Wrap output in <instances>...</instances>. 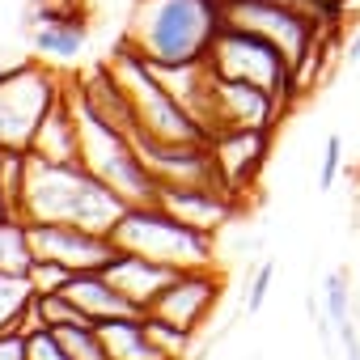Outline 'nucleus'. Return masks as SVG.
<instances>
[{
  "mask_svg": "<svg viewBox=\"0 0 360 360\" xmlns=\"http://www.w3.org/2000/svg\"><path fill=\"white\" fill-rule=\"evenodd\" d=\"M221 30L225 0H136L119 43L144 64L169 68L208 60Z\"/></svg>",
  "mask_w": 360,
  "mask_h": 360,
  "instance_id": "f257e3e1",
  "label": "nucleus"
},
{
  "mask_svg": "<svg viewBox=\"0 0 360 360\" xmlns=\"http://www.w3.org/2000/svg\"><path fill=\"white\" fill-rule=\"evenodd\" d=\"M127 212V204L94 178L81 161L64 165V161H39L30 157L26 169V187H22V221H51V225H77L89 233H115L119 217Z\"/></svg>",
  "mask_w": 360,
  "mask_h": 360,
  "instance_id": "f03ea898",
  "label": "nucleus"
},
{
  "mask_svg": "<svg viewBox=\"0 0 360 360\" xmlns=\"http://www.w3.org/2000/svg\"><path fill=\"white\" fill-rule=\"evenodd\" d=\"M64 102L77 119V131H81V165L102 178V183L131 208V204H153L157 200V178L144 161V153L136 148L131 131L106 123L81 94L72 81H64Z\"/></svg>",
  "mask_w": 360,
  "mask_h": 360,
  "instance_id": "7ed1b4c3",
  "label": "nucleus"
},
{
  "mask_svg": "<svg viewBox=\"0 0 360 360\" xmlns=\"http://www.w3.org/2000/svg\"><path fill=\"white\" fill-rule=\"evenodd\" d=\"M115 246L140 259H153L169 271H200V267H221L217 259V238L183 225L169 217L161 204H131L119 225H115Z\"/></svg>",
  "mask_w": 360,
  "mask_h": 360,
  "instance_id": "20e7f679",
  "label": "nucleus"
},
{
  "mask_svg": "<svg viewBox=\"0 0 360 360\" xmlns=\"http://www.w3.org/2000/svg\"><path fill=\"white\" fill-rule=\"evenodd\" d=\"M64 98V81L43 60H22L0 77V148H30L43 115Z\"/></svg>",
  "mask_w": 360,
  "mask_h": 360,
  "instance_id": "39448f33",
  "label": "nucleus"
},
{
  "mask_svg": "<svg viewBox=\"0 0 360 360\" xmlns=\"http://www.w3.org/2000/svg\"><path fill=\"white\" fill-rule=\"evenodd\" d=\"M208 68L217 77H229V81H246V85H259L267 94H276L284 106H292V64L284 60L280 47H271L267 39L242 30V26H229L217 34L212 51H208Z\"/></svg>",
  "mask_w": 360,
  "mask_h": 360,
  "instance_id": "423d86ee",
  "label": "nucleus"
},
{
  "mask_svg": "<svg viewBox=\"0 0 360 360\" xmlns=\"http://www.w3.org/2000/svg\"><path fill=\"white\" fill-rule=\"evenodd\" d=\"M225 22L267 39L271 47H280L292 68L326 39L322 26H314L301 13H292L284 0H225Z\"/></svg>",
  "mask_w": 360,
  "mask_h": 360,
  "instance_id": "0eeeda50",
  "label": "nucleus"
},
{
  "mask_svg": "<svg viewBox=\"0 0 360 360\" xmlns=\"http://www.w3.org/2000/svg\"><path fill=\"white\" fill-rule=\"evenodd\" d=\"M284 115V102L259 85H246V81H229V77H217L208 81V94L200 102V123L208 127V136L217 131H233V127H267L276 131Z\"/></svg>",
  "mask_w": 360,
  "mask_h": 360,
  "instance_id": "6e6552de",
  "label": "nucleus"
},
{
  "mask_svg": "<svg viewBox=\"0 0 360 360\" xmlns=\"http://www.w3.org/2000/svg\"><path fill=\"white\" fill-rule=\"evenodd\" d=\"M30 246H34V259H51V263L68 267L72 276L106 271L119 255L115 238L89 233L77 225H51V221H30Z\"/></svg>",
  "mask_w": 360,
  "mask_h": 360,
  "instance_id": "1a4fd4ad",
  "label": "nucleus"
},
{
  "mask_svg": "<svg viewBox=\"0 0 360 360\" xmlns=\"http://www.w3.org/2000/svg\"><path fill=\"white\" fill-rule=\"evenodd\" d=\"M221 271L217 267H200V271H178L161 292H157V301L144 309L148 318H157V322H169V326H183V330H200L208 318H212V309H217V301H221Z\"/></svg>",
  "mask_w": 360,
  "mask_h": 360,
  "instance_id": "9d476101",
  "label": "nucleus"
},
{
  "mask_svg": "<svg viewBox=\"0 0 360 360\" xmlns=\"http://www.w3.org/2000/svg\"><path fill=\"white\" fill-rule=\"evenodd\" d=\"M212 157H217V169L225 178L229 195H246V187H255L259 169L267 165V153H271V131L267 127H233V131H217L212 140Z\"/></svg>",
  "mask_w": 360,
  "mask_h": 360,
  "instance_id": "9b49d317",
  "label": "nucleus"
},
{
  "mask_svg": "<svg viewBox=\"0 0 360 360\" xmlns=\"http://www.w3.org/2000/svg\"><path fill=\"white\" fill-rule=\"evenodd\" d=\"M153 204H161L169 217H178L183 225H191V229H200L208 238H217L221 225L238 221L242 208H246L238 195L217 191V187H157Z\"/></svg>",
  "mask_w": 360,
  "mask_h": 360,
  "instance_id": "f8f14e48",
  "label": "nucleus"
},
{
  "mask_svg": "<svg viewBox=\"0 0 360 360\" xmlns=\"http://www.w3.org/2000/svg\"><path fill=\"white\" fill-rule=\"evenodd\" d=\"M30 47H34V60L51 64V68L72 64L89 47V22L77 9H56L51 5L47 13L30 18Z\"/></svg>",
  "mask_w": 360,
  "mask_h": 360,
  "instance_id": "ddd939ff",
  "label": "nucleus"
},
{
  "mask_svg": "<svg viewBox=\"0 0 360 360\" xmlns=\"http://www.w3.org/2000/svg\"><path fill=\"white\" fill-rule=\"evenodd\" d=\"M64 297L89 318V326H102V322H115V318H136L140 309L119 292V284L106 276V271H81L68 280Z\"/></svg>",
  "mask_w": 360,
  "mask_h": 360,
  "instance_id": "4468645a",
  "label": "nucleus"
},
{
  "mask_svg": "<svg viewBox=\"0 0 360 360\" xmlns=\"http://www.w3.org/2000/svg\"><path fill=\"white\" fill-rule=\"evenodd\" d=\"M106 276L119 284V292L144 314L153 301H157V292L178 276V271H169V267H161V263H153V259H140V255H127V250H119L115 255V263L106 267Z\"/></svg>",
  "mask_w": 360,
  "mask_h": 360,
  "instance_id": "2eb2a0df",
  "label": "nucleus"
},
{
  "mask_svg": "<svg viewBox=\"0 0 360 360\" xmlns=\"http://www.w3.org/2000/svg\"><path fill=\"white\" fill-rule=\"evenodd\" d=\"M26 153L39 157V161H64V165L81 161V131H77V119H72L64 98L43 115V123H39V131H34Z\"/></svg>",
  "mask_w": 360,
  "mask_h": 360,
  "instance_id": "dca6fc26",
  "label": "nucleus"
},
{
  "mask_svg": "<svg viewBox=\"0 0 360 360\" xmlns=\"http://www.w3.org/2000/svg\"><path fill=\"white\" fill-rule=\"evenodd\" d=\"M98 335H102L106 360H165V356L157 352V343L148 339L144 314H136V318H115V322H102V326H98Z\"/></svg>",
  "mask_w": 360,
  "mask_h": 360,
  "instance_id": "f3484780",
  "label": "nucleus"
},
{
  "mask_svg": "<svg viewBox=\"0 0 360 360\" xmlns=\"http://www.w3.org/2000/svg\"><path fill=\"white\" fill-rule=\"evenodd\" d=\"M34 263V246H30V225L22 217L0 221V271L9 276H26Z\"/></svg>",
  "mask_w": 360,
  "mask_h": 360,
  "instance_id": "a211bd4d",
  "label": "nucleus"
},
{
  "mask_svg": "<svg viewBox=\"0 0 360 360\" xmlns=\"http://www.w3.org/2000/svg\"><path fill=\"white\" fill-rule=\"evenodd\" d=\"M30 301H34V288H30L26 276L0 271V335L18 326V318H22V309H26Z\"/></svg>",
  "mask_w": 360,
  "mask_h": 360,
  "instance_id": "6ab92c4d",
  "label": "nucleus"
},
{
  "mask_svg": "<svg viewBox=\"0 0 360 360\" xmlns=\"http://www.w3.org/2000/svg\"><path fill=\"white\" fill-rule=\"evenodd\" d=\"M322 309L330 314V322H352L356 318V292H352V276L343 267H335L322 284Z\"/></svg>",
  "mask_w": 360,
  "mask_h": 360,
  "instance_id": "aec40b11",
  "label": "nucleus"
},
{
  "mask_svg": "<svg viewBox=\"0 0 360 360\" xmlns=\"http://www.w3.org/2000/svg\"><path fill=\"white\" fill-rule=\"evenodd\" d=\"M56 339L68 352V360H106L98 326H56Z\"/></svg>",
  "mask_w": 360,
  "mask_h": 360,
  "instance_id": "412c9836",
  "label": "nucleus"
},
{
  "mask_svg": "<svg viewBox=\"0 0 360 360\" xmlns=\"http://www.w3.org/2000/svg\"><path fill=\"white\" fill-rule=\"evenodd\" d=\"M144 326H148V339L157 343V352L165 356V360H187V352H191V330H183V326H169V322H157V318H148L144 314Z\"/></svg>",
  "mask_w": 360,
  "mask_h": 360,
  "instance_id": "4be33fe9",
  "label": "nucleus"
},
{
  "mask_svg": "<svg viewBox=\"0 0 360 360\" xmlns=\"http://www.w3.org/2000/svg\"><path fill=\"white\" fill-rule=\"evenodd\" d=\"M26 280H30L34 297H47V292H64L68 280H72V271L60 267V263H51V259H34L30 271H26Z\"/></svg>",
  "mask_w": 360,
  "mask_h": 360,
  "instance_id": "5701e85b",
  "label": "nucleus"
},
{
  "mask_svg": "<svg viewBox=\"0 0 360 360\" xmlns=\"http://www.w3.org/2000/svg\"><path fill=\"white\" fill-rule=\"evenodd\" d=\"M39 309H43L47 330H56V326H89V318H85L64 292H47V297H39Z\"/></svg>",
  "mask_w": 360,
  "mask_h": 360,
  "instance_id": "b1692460",
  "label": "nucleus"
},
{
  "mask_svg": "<svg viewBox=\"0 0 360 360\" xmlns=\"http://www.w3.org/2000/svg\"><path fill=\"white\" fill-rule=\"evenodd\" d=\"M339 174H343V136H339V131H330V136H326V144H322L318 187H322V191H330V187L339 183Z\"/></svg>",
  "mask_w": 360,
  "mask_h": 360,
  "instance_id": "393cba45",
  "label": "nucleus"
},
{
  "mask_svg": "<svg viewBox=\"0 0 360 360\" xmlns=\"http://www.w3.org/2000/svg\"><path fill=\"white\" fill-rule=\"evenodd\" d=\"M271 284H276V263H271V259H263V263L255 267L250 284H246V314H259V309H263V301H267Z\"/></svg>",
  "mask_w": 360,
  "mask_h": 360,
  "instance_id": "a878e982",
  "label": "nucleus"
},
{
  "mask_svg": "<svg viewBox=\"0 0 360 360\" xmlns=\"http://www.w3.org/2000/svg\"><path fill=\"white\" fill-rule=\"evenodd\" d=\"M0 360H30V339L22 330H5L0 335Z\"/></svg>",
  "mask_w": 360,
  "mask_h": 360,
  "instance_id": "bb28decb",
  "label": "nucleus"
},
{
  "mask_svg": "<svg viewBox=\"0 0 360 360\" xmlns=\"http://www.w3.org/2000/svg\"><path fill=\"white\" fill-rule=\"evenodd\" d=\"M335 335H339L343 360H360V330H356V318H352V322H339V326H335Z\"/></svg>",
  "mask_w": 360,
  "mask_h": 360,
  "instance_id": "cd10ccee",
  "label": "nucleus"
},
{
  "mask_svg": "<svg viewBox=\"0 0 360 360\" xmlns=\"http://www.w3.org/2000/svg\"><path fill=\"white\" fill-rule=\"evenodd\" d=\"M22 64V56H5V47H0V77H5V72H13Z\"/></svg>",
  "mask_w": 360,
  "mask_h": 360,
  "instance_id": "c85d7f7f",
  "label": "nucleus"
},
{
  "mask_svg": "<svg viewBox=\"0 0 360 360\" xmlns=\"http://www.w3.org/2000/svg\"><path fill=\"white\" fill-rule=\"evenodd\" d=\"M13 217V204H9V195H5V183H0V221H9Z\"/></svg>",
  "mask_w": 360,
  "mask_h": 360,
  "instance_id": "c756f323",
  "label": "nucleus"
},
{
  "mask_svg": "<svg viewBox=\"0 0 360 360\" xmlns=\"http://www.w3.org/2000/svg\"><path fill=\"white\" fill-rule=\"evenodd\" d=\"M347 56H352V60H360V30L347 39Z\"/></svg>",
  "mask_w": 360,
  "mask_h": 360,
  "instance_id": "7c9ffc66",
  "label": "nucleus"
}]
</instances>
